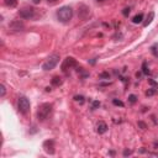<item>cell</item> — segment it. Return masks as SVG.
<instances>
[{"instance_id":"obj_1","label":"cell","mask_w":158,"mask_h":158,"mask_svg":"<svg viewBox=\"0 0 158 158\" xmlns=\"http://www.w3.org/2000/svg\"><path fill=\"white\" fill-rule=\"evenodd\" d=\"M72 16H73V10L71 6H62L58 11H57V19L63 24L69 22L72 20Z\"/></svg>"},{"instance_id":"obj_2","label":"cell","mask_w":158,"mask_h":158,"mask_svg":"<svg viewBox=\"0 0 158 158\" xmlns=\"http://www.w3.org/2000/svg\"><path fill=\"white\" fill-rule=\"evenodd\" d=\"M52 111V105L51 104H42L38 106V110H37V119L43 121L48 117V115L51 114Z\"/></svg>"},{"instance_id":"obj_3","label":"cell","mask_w":158,"mask_h":158,"mask_svg":"<svg viewBox=\"0 0 158 158\" xmlns=\"http://www.w3.org/2000/svg\"><path fill=\"white\" fill-rule=\"evenodd\" d=\"M58 62H59V56L58 55H52L43 63L42 68H43V71H51V69H53L57 64H58Z\"/></svg>"},{"instance_id":"obj_4","label":"cell","mask_w":158,"mask_h":158,"mask_svg":"<svg viewBox=\"0 0 158 158\" xmlns=\"http://www.w3.org/2000/svg\"><path fill=\"white\" fill-rule=\"evenodd\" d=\"M30 108H31L30 100L26 96H20L19 98V110L24 115H26V114L30 113Z\"/></svg>"},{"instance_id":"obj_5","label":"cell","mask_w":158,"mask_h":158,"mask_svg":"<svg viewBox=\"0 0 158 158\" xmlns=\"http://www.w3.org/2000/svg\"><path fill=\"white\" fill-rule=\"evenodd\" d=\"M35 15V9L32 6H24L19 10V16L21 19H31Z\"/></svg>"},{"instance_id":"obj_6","label":"cell","mask_w":158,"mask_h":158,"mask_svg":"<svg viewBox=\"0 0 158 158\" xmlns=\"http://www.w3.org/2000/svg\"><path fill=\"white\" fill-rule=\"evenodd\" d=\"M9 27L13 31H22L25 26H24V22H21V21H13Z\"/></svg>"},{"instance_id":"obj_7","label":"cell","mask_w":158,"mask_h":158,"mask_svg":"<svg viewBox=\"0 0 158 158\" xmlns=\"http://www.w3.org/2000/svg\"><path fill=\"white\" fill-rule=\"evenodd\" d=\"M106 130H108V126H106V124L105 122H99L98 124V132L99 134H104V132H106Z\"/></svg>"},{"instance_id":"obj_8","label":"cell","mask_w":158,"mask_h":158,"mask_svg":"<svg viewBox=\"0 0 158 158\" xmlns=\"http://www.w3.org/2000/svg\"><path fill=\"white\" fill-rule=\"evenodd\" d=\"M153 19H155V13H153V11H151L148 15H147L146 21L143 22V25H145V26H148V25L152 22V21H153Z\"/></svg>"},{"instance_id":"obj_9","label":"cell","mask_w":158,"mask_h":158,"mask_svg":"<svg viewBox=\"0 0 158 158\" xmlns=\"http://www.w3.org/2000/svg\"><path fill=\"white\" fill-rule=\"evenodd\" d=\"M4 3L6 6H10V8H15L17 5V0H4Z\"/></svg>"},{"instance_id":"obj_10","label":"cell","mask_w":158,"mask_h":158,"mask_svg":"<svg viewBox=\"0 0 158 158\" xmlns=\"http://www.w3.org/2000/svg\"><path fill=\"white\" fill-rule=\"evenodd\" d=\"M142 19H143V15L138 14V15H136V16L132 19V22L134 24H140V22H142Z\"/></svg>"},{"instance_id":"obj_11","label":"cell","mask_w":158,"mask_h":158,"mask_svg":"<svg viewBox=\"0 0 158 158\" xmlns=\"http://www.w3.org/2000/svg\"><path fill=\"white\" fill-rule=\"evenodd\" d=\"M52 84H53V85H61V84H62L61 78L59 77H55L53 79H52Z\"/></svg>"},{"instance_id":"obj_12","label":"cell","mask_w":158,"mask_h":158,"mask_svg":"<svg viewBox=\"0 0 158 158\" xmlns=\"http://www.w3.org/2000/svg\"><path fill=\"white\" fill-rule=\"evenodd\" d=\"M113 103H114V105H117V106H121V108L125 106V104L121 101V100H117V99H114V100H113Z\"/></svg>"},{"instance_id":"obj_13","label":"cell","mask_w":158,"mask_h":158,"mask_svg":"<svg viewBox=\"0 0 158 158\" xmlns=\"http://www.w3.org/2000/svg\"><path fill=\"white\" fill-rule=\"evenodd\" d=\"M5 92H6V89H5V85H4V84H1V85H0V96H1V98L5 96Z\"/></svg>"},{"instance_id":"obj_14","label":"cell","mask_w":158,"mask_h":158,"mask_svg":"<svg viewBox=\"0 0 158 158\" xmlns=\"http://www.w3.org/2000/svg\"><path fill=\"white\" fill-rule=\"evenodd\" d=\"M136 99H137V98H136V95H130V96H129L130 103H132V104H135V103H136Z\"/></svg>"},{"instance_id":"obj_15","label":"cell","mask_w":158,"mask_h":158,"mask_svg":"<svg viewBox=\"0 0 158 158\" xmlns=\"http://www.w3.org/2000/svg\"><path fill=\"white\" fill-rule=\"evenodd\" d=\"M148 82H150L151 84H152V85H155V87H156V88L158 89V84H157V83H156L155 80H152V79H150V80H148Z\"/></svg>"},{"instance_id":"obj_16","label":"cell","mask_w":158,"mask_h":158,"mask_svg":"<svg viewBox=\"0 0 158 158\" xmlns=\"http://www.w3.org/2000/svg\"><path fill=\"white\" fill-rule=\"evenodd\" d=\"M100 78H109V73H103V74H100Z\"/></svg>"},{"instance_id":"obj_17","label":"cell","mask_w":158,"mask_h":158,"mask_svg":"<svg viewBox=\"0 0 158 158\" xmlns=\"http://www.w3.org/2000/svg\"><path fill=\"white\" fill-rule=\"evenodd\" d=\"M146 94H147V95H153V94H155V90H148Z\"/></svg>"},{"instance_id":"obj_18","label":"cell","mask_w":158,"mask_h":158,"mask_svg":"<svg viewBox=\"0 0 158 158\" xmlns=\"http://www.w3.org/2000/svg\"><path fill=\"white\" fill-rule=\"evenodd\" d=\"M74 99L77 100V101H79V100H80V101H83V96H76Z\"/></svg>"},{"instance_id":"obj_19","label":"cell","mask_w":158,"mask_h":158,"mask_svg":"<svg viewBox=\"0 0 158 158\" xmlns=\"http://www.w3.org/2000/svg\"><path fill=\"white\" fill-rule=\"evenodd\" d=\"M138 125L141 126V127H142V129H146V125H145L143 122H141V121H140V122H138Z\"/></svg>"},{"instance_id":"obj_20","label":"cell","mask_w":158,"mask_h":158,"mask_svg":"<svg viewBox=\"0 0 158 158\" xmlns=\"http://www.w3.org/2000/svg\"><path fill=\"white\" fill-rule=\"evenodd\" d=\"M47 1H48L50 4H55V3H57V1H58V0H47Z\"/></svg>"},{"instance_id":"obj_21","label":"cell","mask_w":158,"mask_h":158,"mask_svg":"<svg viewBox=\"0 0 158 158\" xmlns=\"http://www.w3.org/2000/svg\"><path fill=\"white\" fill-rule=\"evenodd\" d=\"M130 13V9H125V11H124V15H127Z\"/></svg>"},{"instance_id":"obj_22","label":"cell","mask_w":158,"mask_h":158,"mask_svg":"<svg viewBox=\"0 0 158 158\" xmlns=\"http://www.w3.org/2000/svg\"><path fill=\"white\" fill-rule=\"evenodd\" d=\"M127 155H131V151H125V156H127Z\"/></svg>"},{"instance_id":"obj_23","label":"cell","mask_w":158,"mask_h":158,"mask_svg":"<svg viewBox=\"0 0 158 158\" xmlns=\"http://www.w3.org/2000/svg\"><path fill=\"white\" fill-rule=\"evenodd\" d=\"M34 3H35V4H38V3H40V0H34Z\"/></svg>"},{"instance_id":"obj_24","label":"cell","mask_w":158,"mask_h":158,"mask_svg":"<svg viewBox=\"0 0 158 158\" xmlns=\"http://www.w3.org/2000/svg\"><path fill=\"white\" fill-rule=\"evenodd\" d=\"M98 1H101V0H98Z\"/></svg>"}]
</instances>
